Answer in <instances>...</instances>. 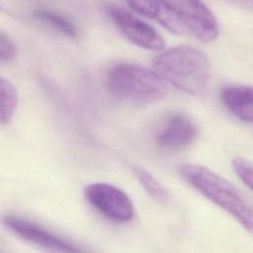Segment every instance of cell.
<instances>
[{"label": "cell", "mask_w": 253, "mask_h": 253, "mask_svg": "<svg viewBox=\"0 0 253 253\" xmlns=\"http://www.w3.org/2000/svg\"><path fill=\"white\" fill-rule=\"evenodd\" d=\"M151 66L165 83L191 95L204 91L211 73L207 55L189 45H178L157 54Z\"/></svg>", "instance_id": "obj_1"}, {"label": "cell", "mask_w": 253, "mask_h": 253, "mask_svg": "<svg viewBox=\"0 0 253 253\" xmlns=\"http://www.w3.org/2000/svg\"><path fill=\"white\" fill-rule=\"evenodd\" d=\"M181 177L203 196L232 215L253 234V205L229 181L205 166L183 164Z\"/></svg>", "instance_id": "obj_2"}, {"label": "cell", "mask_w": 253, "mask_h": 253, "mask_svg": "<svg viewBox=\"0 0 253 253\" xmlns=\"http://www.w3.org/2000/svg\"><path fill=\"white\" fill-rule=\"evenodd\" d=\"M107 87L116 97L134 103H155L167 94L166 83L153 71L134 63L113 65L107 73Z\"/></svg>", "instance_id": "obj_3"}, {"label": "cell", "mask_w": 253, "mask_h": 253, "mask_svg": "<svg viewBox=\"0 0 253 253\" xmlns=\"http://www.w3.org/2000/svg\"><path fill=\"white\" fill-rule=\"evenodd\" d=\"M178 17L186 32L203 42H211L218 37L215 17L202 0H163Z\"/></svg>", "instance_id": "obj_4"}, {"label": "cell", "mask_w": 253, "mask_h": 253, "mask_svg": "<svg viewBox=\"0 0 253 253\" xmlns=\"http://www.w3.org/2000/svg\"><path fill=\"white\" fill-rule=\"evenodd\" d=\"M84 194L87 201L105 217L120 223L132 219V202L120 188L107 183H93L85 188Z\"/></svg>", "instance_id": "obj_5"}, {"label": "cell", "mask_w": 253, "mask_h": 253, "mask_svg": "<svg viewBox=\"0 0 253 253\" xmlns=\"http://www.w3.org/2000/svg\"><path fill=\"white\" fill-rule=\"evenodd\" d=\"M107 11L114 24L133 44L149 50L164 48L165 42L163 38L145 22L114 4H110Z\"/></svg>", "instance_id": "obj_6"}, {"label": "cell", "mask_w": 253, "mask_h": 253, "mask_svg": "<svg viewBox=\"0 0 253 253\" xmlns=\"http://www.w3.org/2000/svg\"><path fill=\"white\" fill-rule=\"evenodd\" d=\"M3 223L7 228L20 237L35 243L39 246L59 252H78L81 251L73 243L61 238L60 236L43 228L42 225L19 215H6Z\"/></svg>", "instance_id": "obj_7"}, {"label": "cell", "mask_w": 253, "mask_h": 253, "mask_svg": "<svg viewBox=\"0 0 253 253\" xmlns=\"http://www.w3.org/2000/svg\"><path fill=\"white\" fill-rule=\"evenodd\" d=\"M198 133V126L192 118L181 112L173 113L158 129L155 142L164 149H180L193 143Z\"/></svg>", "instance_id": "obj_8"}, {"label": "cell", "mask_w": 253, "mask_h": 253, "mask_svg": "<svg viewBox=\"0 0 253 253\" xmlns=\"http://www.w3.org/2000/svg\"><path fill=\"white\" fill-rule=\"evenodd\" d=\"M126 2L133 11L159 22L174 34L180 35L186 32L178 17L163 0H126Z\"/></svg>", "instance_id": "obj_9"}, {"label": "cell", "mask_w": 253, "mask_h": 253, "mask_svg": "<svg viewBox=\"0 0 253 253\" xmlns=\"http://www.w3.org/2000/svg\"><path fill=\"white\" fill-rule=\"evenodd\" d=\"M220 99L236 118L253 124V86H226L221 90Z\"/></svg>", "instance_id": "obj_10"}, {"label": "cell", "mask_w": 253, "mask_h": 253, "mask_svg": "<svg viewBox=\"0 0 253 253\" xmlns=\"http://www.w3.org/2000/svg\"><path fill=\"white\" fill-rule=\"evenodd\" d=\"M19 95L16 87L0 75V123L8 124L17 109Z\"/></svg>", "instance_id": "obj_11"}, {"label": "cell", "mask_w": 253, "mask_h": 253, "mask_svg": "<svg viewBox=\"0 0 253 253\" xmlns=\"http://www.w3.org/2000/svg\"><path fill=\"white\" fill-rule=\"evenodd\" d=\"M34 17L70 39H75L77 37V29L74 24L61 14L41 8L34 11Z\"/></svg>", "instance_id": "obj_12"}, {"label": "cell", "mask_w": 253, "mask_h": 253, "mask_svg": "<svg viewBox=\"0 0 253 253\" xmlns=\"http://www.w3.org/2000/svg\"><path fill=\"white\" fill-rule=\"evenodd\" d=\"M132 172L143 187V189L154 200L161 204H166L169 201V193L167 192V190L148 171L136 166L132 168Z\"/></svg>", "instance_id": "obj_13"}, {"label": "cell", "mask_w": 253, "mask_h": 253, "mask_svg": "<svg viewBox=\"0 0 253 253\" xmlns=\"http://www.w3.org/2000/svg\"><path fill=\"white\" fill-rule=\"evenodd\" d=\"M232 167L239 179L253 191V164L244 158H235Z\"/></svg>", "instance_id": "obj_14"}, {"label": "cell", "mask_w": 253, "mask_h": 253, "mask_svg": "<svg viewBox=\"0 0 253 253\" xmlns=\"http://www.w3.org/2000/svg\"><path fill=\"white\" fill-rule=\"evenodd\" d=\"M16 55V46L6 35L0 32V59L11 60Z\"/></svg>", "instance_id": "obj_15"}, {"label": "cell", "mask_w": 253, "mask_h": 253, "mask_svg": "<svg viewBox=\"0 0 253 253\" xmlns=\"http://www.w3.org/2000/svg\"><path fill=\"white\" fill-rule=\"evenodd\" d=\"M235 5H238L243 8L253 9V0H230Z\"/></svg>", "instance_id": "obj_16"}, {"label": "cell", "mask_w": 253, "mask_h": 253, "mask_svg": "<svg viewBox=\"0 0 253 253\" xmlns=\"http://www.w3.org/2000/svg\"><path fill=\"white\" fill-rule=\"evenodd\" d=\"M0 10H1V6H0Z\"/></svg>", "instance_id": "obj_17"}]
</instances>
